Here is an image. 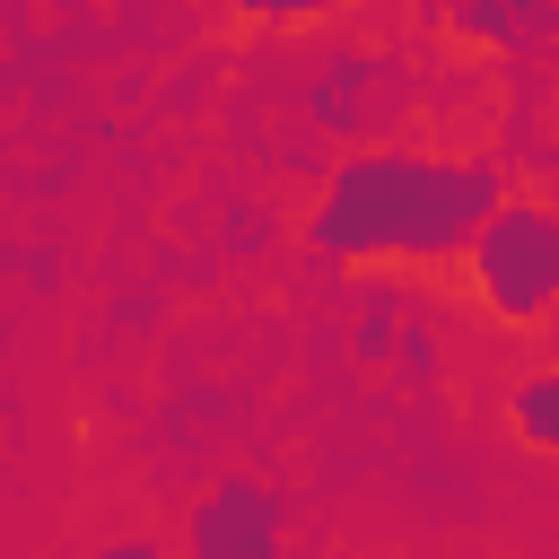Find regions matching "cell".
<instances>
[{
    "label": "cell",
    "mask_w": 559,
    "mask_h": 559,
    "mask_svg": "<svg viewBox=\"0 0 559 559\" xmlns=\"http://www.w3.org/2000/svg\"><path fill=\"white\" fill-rule=\"evenodd\" d=\"M507 166L498 157H454V148H349L323 192L306 201V245L341 271L367 262H402V271H454L463 245L480 236V218L507 201Z\"/></svg>",
    "instance_id": "1"
},
{
    "label": "cell",
    "mask_w": 559,
    "mask_h": 559,
    "mask_svg": "<svg viewBox=\"0 0 559 559\" xmlns=\"http://www.w3.org/2000/svg\"><path fill=\"white\" fill-rule=\"evenodd\" d=\"M454 271H463V288H472V306H480L489 323L542 332L550 306H559V210H550L542 192H507V201L480 218V236L463 245Z\"/></svg>",
    "instance_id": "2"
},
{
    "label": "cell",
    "mask_w": 559,
    "mask_h": 559,
    "mask_svg": "<svg viewBox=\"0 0 559 559\" xmlns=\"http://www.w3.org/2000/svg\"><path fill=\"white\" fill-rule=\"evenodd\" d=\"M183 559H297L288 498L253 472H218L183 515Z\"/></svg>",
    "instance_id": "3"
},
{
    "label": "cell",
    "mask_w": 559,
    "mask_h": 559,
    "mask_svg": "<svg viewBox=\"0 0 559 559\" xmlns=\"http://www.w3.org/2000/svg\"><path fill=\"white\" fill-rule=\"evenodd\" d=\"M507 428H515V445L559 454V376H550V367H524V376H515V393H507Z\"/></svg>",
    "instance_id": "4"
},
{
    "label": "cell",
    "mask_w": 559,
    "mask_h": 559,
    "mask_svg": "<svg viewBox=\"0 0 559 559\" xmlns=\"http://www.w3.org/2000/svg\"><path fill=\"white\" fill-rule=\"evenodd\" d=\"M454 26H463V35H542L550 17H542V9H463Z\"/></svg>",
    "instance_id": "5"
}]
</instances>
